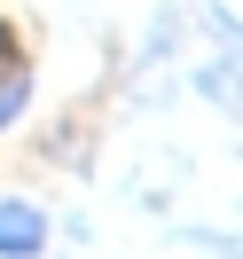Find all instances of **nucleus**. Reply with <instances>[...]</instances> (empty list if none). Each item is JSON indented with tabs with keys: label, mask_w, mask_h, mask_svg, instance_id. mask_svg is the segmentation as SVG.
I'll return each mask as SVG.
<instances>
[{
	"label": "nucleus",
	"mask_w": 243,
	"mask_h": 259,
	"mask_svg": "<svg viewBox=\"0 0 243 259\" xmlns=\"http://www.w3.org/2000/svg\"><path fill=\"white\" fill-rule=\"evenodd\" d=\"M8 48H16V39H8V24H0V63H8Z\"/></svg>",
	"instance_id": "7ed1b4c3"
},
{
	"label": "nucleus",
	"mask_w": 243,
	"mask_h": 259,
	"mask_svg": "<svg viewBox=\"0 0 243 259\" xmlns=\"http://www.w3.org/2000/svg\"><path fill=\"white\" fill-rule=\"evenodd\" d=\"M24 102H32V79H24V71H8V79H0V126H16Z\"/></svg>",
	"instance_id": "f03ea898"
},
{
	"label": "nucleus",
	"mask_w": 243,
	"mask_h": 259,
	"mask_svg": "<svg viewBox=\"0 0 243 259\" xmlns=\"http://www.w3.org/2000/svg\"><path fill=\"white\" fill-rule=\"evenodd\" d=\"M39 243H47V220H39L32 204H0V251H8V259H32Z\"/></svg>",
	"instance_id": "f257e3e1"
}]
</instances>
